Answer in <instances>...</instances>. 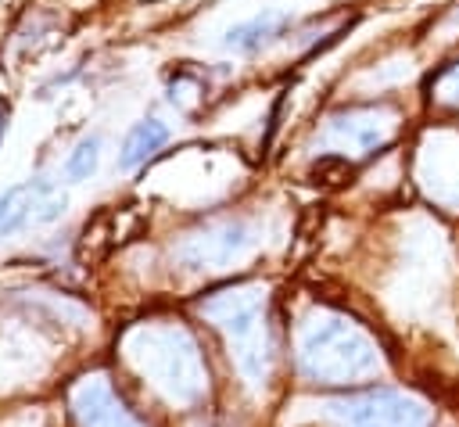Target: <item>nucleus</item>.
I'll return each mask as SVG.
<instances>
[{"label": "nucleus", "mask_w": 459, "mask_h": 427, "mask_svg": "<svg viewBox=\"0 0 459 427\" xmlns=\"http://www.w3.org/2000/svg\"><path fill=\"white\" fill-rule=\"evenodd\" d=\"M301 366L323 380H351L373 373L380 366V352L355 323L319 316L301 330Z\"/></svg>", "instance_id": "obj_1"}, {"label": "nucleus", "mask_w": 459, "mask_h": 427, "mask_svg": "<svg viewBox=\"0 0 459 427\" xmlns=\"http://www.w3.org/2000/svg\"><path fill=\"white\" fill-rule=\"evenodd\" d=\"M208 312L230 334L244 370H251V362L265 359V319H262L258 291H230L226 298L208 301Z\"/></svg>", "instance_id": "obj_2"}, {"label": "nucleus", "mask_w": 459, "mask_h": 427, "mask_svg": "<svg viewBox=\"0 0 459 427\" xmlns=\"http://www.w3.org/2000/svg\"><path fill=\"white\" fill-rule=\"evenodd\" d=\"M255 248V233L244 219H219L208 222L194 233H186V240L179 244V258L194 269H212V266H226L240 255H247Z\"/></svg>", "instance_id": "obj_3"}, {"label": "nucleus", "mask_w": 459, "mask_h": 427, "mask_svg": "<svg viewBox=\"0 0 459 427\" xmlns=\"http://www.w3.org/2000/svg\"><path fill=\"white\" fill-rule=\"evenodd\" d=\"M333 409L348 420V427H427L430 423L427 405L398 391H373V395L341 402Z\"/></svg>", "instance_id": "obj_4"}, {"label": "nucleus", "mask_w": 459, "mask_h": 427, "mask_svg": "<svg viewBox=\"0 0 459 427\" xmlns=\"http://www.w3.org/2000/svg\"><path fill=\"white\" fill-rule=\"evenodd\" d=\"M394 111L391 108H348L326 118L323 140L333 147H355V151H377L394 133Z\"/></svg>", "instance_id": "obj_5"}, {"label": "nucleus", "mask_w": 459, "mask_h": 427, "mask_svg": "<svg viewBox=\"0 0 459 427\" xmlns=\"http://www.w3.org/2000/svg\"><path fill=\"white\" fill-rule=\"evenodd\" d=\"M61 208H65V197L57 194L54 183H47V179L18 183V187H11V190L0 197V233H11V230H18V226H25L29 219L47 222V219H54Z\"/></svg>", "instance_id": "obj_6"}, {"label": "nucleus", "mask_w": 459, "mask_h": 427, "mask_svg": "<svg viewBox=\"0 0 459 427\" xmlns=\"http://www.w3.org/2000/svg\"><path fill=\"white\" fill-rule=\"evenodd\" d=\"M287 25H290V14H283V11H262L255 18H244V22L230 25L226 36H222V47L240 50V54H255L258 47L273 43L276 36H283Z\"/></svg>", "instance_id": "obj_7"}, {"label": "nucleus", "mask_w": 459, "mask_h": 427, "mask_svg": "<svg viewBox=\"0 0 459 427\" xmlns=\"http://www.w3.org/2000/svg\"><path fill=\"white\" fill-rule=\"evenodd\" d=\"M169 140V126L161 118H143L129 129L126 144H122V169H136L140 161H147L154 151H161V144Z\"/></svg>", "instance_id": "obj_8"}, {"label": "nucleus", "mask_w": 459, "mask_h": 427, "mask_svg": "<svg viewBox=\"0 0 459 427\" xmlns=\"http://www.w3.org/2000/svg\"><path fill=\"white\" fill-rule=\"evenodd\" d=\"M97 161H100V136H82L72 147V154L65 161V172H68V179L79 183V179H90L97 172Z\"/></svg>", "instance_id": "obj_9"}, {"label": "nucleus", "mask_w": 459, "mask_h": 427, "mask_svg": "<svg viewBox=\"0 0 459 427\" xmlns=\"http://www.w3.org/2000/svg\"><path fill=\"white\" fill-rule=\"evenodd\" d=\"M434 93H437V100H441V104L459 108V65L445 68V72L434 79Z\"/></svg>", "instance_id": "obj_10"}]
</instances>
